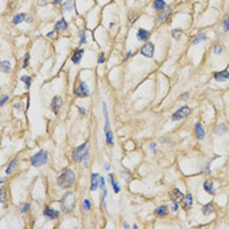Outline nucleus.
Here are the masks:
<instances>
[{
	"instance_id": "9",
	"label": "nucleus",
	"mask_w": 229,
	"mask_h": 229,
	"mask_svg": "<svg viewBox=\"0 0 229 229\" xmlns=\"http://www.w3.org/2000/svg\"><path fill=\"white\" fill-rule=\"evenodd\" d=\"M213 79L216 81H227L229 79V71H220V72H215L213 73Z\"/></svg>"
},
{
	"instance_id": "40",
	"label": "nucleus",
	"mask_w": 229,
	"mask_h": 229,
	"mask_svg": "<svg viewBox=\"0 0 229 229\" xmlns=\"http://www.w3.org/2000/svg\"><path fill=\"white\" fill-rule=\"evenodd\" d=\"M103 60H105V55H103V53H101L98 58V63H103Z\"/></svg>"
},
{
	"instance_id": "22",
	"label": "nucleus",
	"mask_w": 229,
	"mask_h": 229,
	"mask_svg": "<svg viewBox=\"0 0 229 229\" xmlns=\"http://www.w3.org/2000/svg\"><path fill=\"white\" fill-rule=\"evenodd\" d=\"M155 213L157 216H165L168 213V207L166 206H161V207H158L157 209L155 211Z\"/></svg>"
},
{
	"instance_id": "15",
	"label": "nucleus",
	"mask_w": 229,
	"mask_h": 229,
	"mask_svg": "<svg viewBox=\"0 0 229 229\" xmlns=\"http://www.w3.org/2000/svg\"><path fill=\"white\" fill-rule=\"evenodd\" d=\"M100 185V178H98V174L97 173H93L92 174V183H90V190L94 191L97 190V187H98Z\"/></svg>"
},
{
	"instance_id": "39",
	"label": "nucleus",
	"mask_w": 229,
	"mask_h": 229,
	"mask_svg": "<svg viewBox=\"0 0 229 229\" xmlns=\"http://www.w3.org/2000/svg\"><path fill=\"white\" fill-rule=\"evenodd\" d=\"M29 208H30V204L27 203V204H25V206L22 207V208H21V212H26V211L29 209Z\"/></svg>"
},
{
	"instance_id": "25",
	"label": "nucleus",
	"mask_w": 229,
	"mask_h": 229,
	"mask_svg": "<svg viewBox=\"0 0 229 229\" xmlns=\"http://www.w3.org/2000/svg\"><path fill=\"white\" fill-rule=\"evenodd\" d=\"M222 29H224V32H228L229 30V13H227L224 16V20H222Z\"/></svg>"
},
{
	"instance_id": "46",
	"label": "nucleus",
	"mask_w": 229,
	"mask_h": 229,
	"mask_svg": "<svg viewBox=\"0 0 229 229\" xmlns=\"http://www.w3.org/2000/svg\"><path fill=\"white\" fill-rule=\"evenodd\" d=\"M79 111H80L81 114H84V113H85V109H82V108H79Z\"/></svg>"
},
{
	"instance_id": "45",
	"label": "nucleus",
	"mask_w": 229,
	"mask_h": 229,
	"mask_svg": "<svg viewBox=\"0 0 229 229\" xmlns=\"http://www.w3.org/2000/svg\"><path fill=\"white\" fill-rule=\"evenodd\" d=\"M4 196H5V195H4V191H1V203H4Z\"/></svg>"
},
{
	"instance_id": "24",
	"label": "nucleus",
	"mask_w": 229,
	"mask_h": 229,
	"mask_svg": "<svg viewBox=\"0 0 229 229\" xmlns=\"http://www.w3.org/2000/svg\"><path fill=\"white\" fill-rule=\"evenodd\" d=\"M25 16L26 14H24V13H20V14H16V16L13 17V24H20V22H22V21H25Z\"/></svg>"
},
{
	"instance_id": "32",
	"label": "nucleus",
	"mask_w": 229,
	"mask_h": 229,
	"mask_svg": "<svg viewBox=\"0 0 229 229\" xmlns=\"http://www.w3.org/2000/svg\"><path fill=\"white\" fill-rule=\"evenodd\" d=\"M16 164H17V160H13V161H12V163L9 164V166L7 168V173H11L12 170H13V168L16 166Z\"/></svg>"
},
{
	"instance_id": "30",
	"label": "nucleus",
	"mask_w": 229,
	"mask_h": 229,
	"mask_svg": "<svg viewBox=\"0 0 229 229\" xmlns=\"http://www.w3.org/2000/svg\"><path fill=\"white\" fill-rule=\"evenodd\" d=\"M72 8H73L72 0H69V1H67V3H64V4H63V9H64V11H72Z\"/></svg>"
},
{
	"instance_id": "14",
	"label": "nucleus",
	"mask_w": 229,
	"mask_h": 229,
	"mask_svg": "<svg viewBox=\"0 0 229 229\" xmlns=\"http://www.w3.org/2000/svg\"><path fill=\"white\" fill-rule=\"evenodd\" d=\"M203 189L206 192H208L209 195H213L215 194V190H213V182L211 181V179H207V181H204L203 183Z\"/></svg>"
},
{
	"instance_id": "49",
	"label": "nucleus",
	"mask_w": 229,
	"mask_h": 229,
	"mask_svg": "<svg viewBox=\"0 0 229 229\" xmlns=\"http://www.w3.org/2000/svg\"><path fill=\"white\" fill-rule=\"evenodd\" d=\"M54 35V32H51V33H48V34H47V37H53Z\"/></svg>"
},
{
	"instance_id": "28",
	"label": "nucleus",
	"mask_w": 229,
	"mask_h": 229,
	"mask_svg": "<svg viewBox=\"0 0 229 229\" xmlns=\"http://www.w3.org/2000/svg\"><path fill=\"white\" fill-rule=\"evenodd\" d=\"M21 81L25 82V87L26 88H30V84H32V79L29 76H21Z\"/></svg>"
},
{
	"instance_id": "47",
	"label": "nucleus",
	"mask_w": 229,
	"mask_h": 229,
	"mask_svg": "<svg viewBox=\"0 0 229 229\" xmlns=\"http://www.w3.org/2000/svg\"><path fill=\"white\" fill-rule=\"evenodd\" d=\"M105 169H106V170H109V169H110V165H109V164H106V165H105Z\"/></svg>"
},
{
	"instance_id": "19",
	"label": "nucleus",
	"mask_w": 229,
	"mask_h": 229,
	"mask_svg": "<svg viewBox=\"0 0 229 229\" xmlns=\"http://www.w3.org/2000/svg\"><path fill=\"white\" fill-rule=\"evenodd\" d=\"M153 8L156 11H164L166 8V4H165L164 0H155L153 1Z\"/></svg>"
},
{
	"instance_id": "42",
	"label": "nucleus",
	"mask_w": 229,
	"mask_h": 229,
	"mask_svg": "<svg viewBox=\"0 0 229 229\" xmlns=\"http://www.w3.org/2000/svg\"><path fill=\"white\" fill-rule=\"evenodd\" d=\"M7 100H8V96H5V97H3V98H1V102H0V105H4V103L5 102H7Z\"/></svg>"
},
{
	"instance_id": "35",
	"label": "nucleus",
	"mask_w": 229,
	"mask_h": 229,
	"mask_svg": "<svg viewBox=\"0 0 229 229\" xmlns=\"http://www.w3.org/2000/svg\"><path fill=\"white\" fill-rule=\"evenodd\" d=\"M84 208L85 209H90V203L88 199H84Z\"/></svg>"
},
{
	"instance_id": "48",
	"label": "nucleus",
	"mask_w": 229,
	"mask_h": 229,
	"mask_svg": "<svg viewBox=\"0 0 229 229\" xmlns=\"http://www.w3.org/2000/svg\"><path fill=\"white\" fill-rule=\"evenodd\" d=\"M130 56H131V51H128L127 55H126V59H127V58H130Z\"/></svg>"
},
{
	"instance_id": "12",
	"label": "nucleus",
	"mask_w": 229,
	"mask_h": 229,
	"mask_svg": "<svg viewBox=\"0 0 229 229\" xmlns=\"http://www.w3.org/2000/svg\"><path fill=\"white\" fill-rule=\"evenodd\" d=\"M67 27H68V24H67V21L64 20V18H60V20L56 21V24H55V30H56V32H64V30H67Z\"/></svg>"
},
{
	"instance_id": "50",
	"label": "nucleus",
	"mask_w": 229,
	"mask_h": 229,
	"mask_svg": "<svg viewBox=\"0 0 229 229\" xmlns=\"http://www.w3.org/2000/svg\"><path fill=\"white\" fill-rule=\"evenodd\" d=\"M55 3H56V4H59V3H62V0H55Z\"/></svg>"
},
{
	"instance_id": "36",
	"label": "nucleus",
	"mask_w": 229,
	"mask_h": 229,
	"mask_svg": "<svg viewBox=\"0 0 229 229\" xmlns=\"http://www.w3.org/2000/svg\"><path fill=\"white\" fill-rule=\"evenodd\" d=\"M100 186H101V189H105V179H103V177H100Z\"/></svg>"
},
{
	"instance_id": "43",
	"label": "nucleus",
	"mask_w": 229,
	"mask_h": 229,
	"mask_svg": "<svg viewBox=\"0 0 229 229\" xmlns=\"http://www.w3.org/2000/svg\"><path fill=\"white\" fill-rule=\"evenodd\" d=\"M149 147H151V151L152 152H156V143H151V145H149Z\"/></svg>"
},
{
	"instance_id": "33",
	"label": "nucleus",
	"mask_w": 229,
	"mask_h": 229,
	"mask_svg": "<svg viewBox=\"0 0 229 229\" xmlns=\"http://www.w3.org/2000/svg\"><path fill=\"white\" fill-rule=\"evenodd\" d=\"M213 51H215L216 55L221 54V53H222V46H221V45H216L215 47H213Z\"/></svg>"
},
{
	"instance_id": "7",
	"label": "nucleus",
	"mask_w": 229,
	"mask_h": 229,
	"mask_svg": "<svg viewBox=\"0 0 229 229\" xmlns=\"http://www.w3.org/2000/svg\"><path fill=\"white\" fill-rule=\"evenodd\" d=\"M140 53L142 55H144L147 58H152L153 56V53H155V46L152 42H147V43L140 48Z\"/></svg>"
},
{
	"instance_id": "4",
	"label": "nucleus",
	"mask_w": 229,
	"mask_h": 229,
	"mask_svg": "<svg viewBox=\"0 0 229 229\" xmlns=\"http://www.w3.org/2000/svg\"><path fill=\"white\" fill-rule=\"evenodd\" d=\"M47 163V153L45 151H39L32 157V165L33 166H42Z\"/></svg>"
},
{
	"instance_id": "1",
	"label": "nucleus",
	"mask_w": 229,
	"mask_h": 229,
	"mask_svg": "<svg viewBox=\"0 0 229 229\" xmlns=\"http://www.w3.org/2000/svg\"><path fill=\"white\" fill-rule=\"evenodd\" d=\"M75 178H76L75 173H73L71 169H67L58 177V185H59L60 187H63V189H68L73 185Z\"/></svg>"
},
{
	"instance_id": "41",
	"label": "nucleus",
	"mask_w": 229,
	"mask_h": 229,
	"mask_svg": "<svg viewBox=\"0 0 229 229\" xmlns=\"http://www.w3.org/2000/svg\"><path fill=\"white\" fill-rule=\"evenodd\" d=\"M178 209V203L177 202H173V204H172V211H177Z\"/></svg>"
},
{
	"instance_id": "5",
	"label": "nucleus",
	"mask_w": 229,
	"mask_h": 229,
	"mask_svg": "<svg viewBox=\"0 0 229 229\" xmlns=\"http://www.w3.org/2000/svg\"><path fill=\"white\" fill-rule=\"evenodd\" d=\"M190 113H191L190 108H187V106H183V108H181L179 110H177V111L174 113L172 119H173V121H181V119L189 117V115H190Z\"/></svg>"
},
{
	"instance_id": "21",
	"label": "nucleus",
	"mask_w": 229,
	"mask_h": 229,
	"mask_svg": "<svg viewBox=\"0 0 229 229\" xmlns=\"http://www.w3.org/2000/svg\"><path fill=\"white\" fill-rule=\"evenodd\" d=\"M0 68H1L3 72H9V71H11V68H12L11 62H8V60H4V62H1V64H0Z\"/></svg>"
},
{
	"instance_id": "6",
	"label": "nucleus",
	"mask_w": 229,
	"mask_h": 229,
	"mask_svg": "<svg viewBox=\"0 0 229 229\" xmlns=\"http://www.w3.org/2000/svg\"><path fill=\"white\" fill-rule=\"evenodd\" d=\"M75 94L77 97H88L89 96V88L84 81H81L77 87L75 88Z\"/></svg>"
},
{
	"instance_id": "10",
	"label": "nucleus",
	"mask_w": 229,
	"mask_h": 229,
	"mask_svg": "<svg viewBox=\"0 0 229 229\" xmlns=\"http://www.w3.org/2000/svg\"><path fill=\"white\" fill-rule=\"evenodd\" d=\"M45 216L46 217H48V219H51V220H54V219H56L58 216H59V212H58L56 209L51 208V207H46L45 208Z\"/></svg>"
},
{
	"instance_id": "38",
	"label": "nucleus",
	"mask_w": 229,
	"mask_h": 229,
	"mask_svg": "<svg viewBox=\"0 0 229 229\" xmlns=\"http://www.w3.org/2000/svg\"><path fill=\"white\" fill-rule=\"evenodd\" d=\"M27 62H29V54H26L25 55V60H24V68H26V67H27Z\"/></svg>"
},
{
	"instance_id": "37",
	"label": "nucleus",
	"mask_w": 229,
	"mask_h": 229,
	"mask_svg": "<svg viewBox=\"0 0 229 229\" xmlns=\"http://www.w3.org/2000/svg\"><path fill=\"white\" fill-rule=\"evenodd\" d=\"M25 22H27V24L33 22V17L30 16V14H26V16H25Z\"/></svg>"
},
{
	"instance_id": "8",
	"label": "nucleus",
	"mask_w": 229,
	"mask_h": 229,
	"mask_svg": "<svg viewBox=\"0 0 229 229\" xmlns=\"http://www.w3.org/2000/svg\"><path fill=\"white\" fill-rule=\"evenodd\" d=\"M62 103H63L62 97H59V96L54 97L53 103H51V109H53V111L55 113V114H58V113H59V109L62 108Z\"/></svg>"
},
{
	"instance_id": "11",
	"label": "nucleus",
	"mask_w": 229,
	"mask_h": 229,
	"mask_svg": "<svg viewBox=\"0 0 229 229\" xmlns=\"http://www.w3.org/2000/svg\"><path fill=\"white\" fill-rule=\"evenodd\" d=\"M170 199H172V202H179L183 199V194L178 189H173L172 192H170Z\"/></svg>"
},
{
	"instance_id": "18",
	"label": "nucleus",
	"mask_w": 229,
	"mask_h": 229,
	"mask_svg": "<svg viewBox=\"0 0 229 229\" xmlns=\"http://www.w3.org/2000/svg\"><path fill=\"white\" fill-rule=\"evenodd\" d=\"M137 38H139L140 41H147V39L149 38V32L145 29H139L137 30Z\"/></svg>"
},
{
	"instance_id": "20",
	"label": "nucleus",
	"mask_w": 229,
	"mask_h": 229,
	"mask_svg": "<svg viewBox=\"0 0 229 229\" xmlns=\"http://www.w3.org/2000/svg\"><path fill=\"white\" fill-rule=\"evenodd\" d=\"M102 109H103V115H105V119H106V123H105V132L109 130V126H110V122H109V114H108V108H106V103L102 102Z\"/></svg>"
},
{
	"instance_id": "16",
	"label": "nucleus",
	"mask_w": 229,
	"mask_h": 229,
	"mask_svg": "<svg viewBox=\"0 0 229 229\" xmlns=\"http://www.w3.org/2000/svg\"><path fill=\"white\" fill-rule=\"evenodd\" d=\"M195 134H196V136L199 140H203L204 136H206V132H204V130H203V127H202L200 123L195 124Z\"/></svg>"
},
{
	"instance_id": "26",
	"label": "nucleus",
	"mask_w": 229,
	"mask_h": 229,
	"mask_svg": "<svg viewBox=\"0 0 229 229\" xmlns=\"http://www.w3.org/2000/svg\"><path fill=\"white\" fill-rule=\"evenodd\" d=\"M106 143L109 145H114V139H113V132L111 131H106Z\"/></svg>"
},
{
	"instance_id": "23",
	"label": "nucleus",
	"mask_w": 229,
	"mask_h": 229,
	"mask_svg": "<svg viewBox=\"0 0 229 229\" xmlns=\"http://www.w3.org/2000/svg\"><path fill=\"white\" fill-rule=\"evenodd\" d=\"M207 39V35L204 34V33H202V34H199V35H196L194 38V41H192V43L194 45H198V43H200L202 41H206Z\"/></svg>"
},
{
	"instance_id": "27",
	"label": "nucleus",
	"mask_w": 229,
	"mask_h": 229,
	"mask_svg": "<svg viewBox=\"0 0 229 229\" xmlns=\"http://www.w3.org/2000/svg\"><path fill=\"white\" fill-rule=\"evenodd\" d=\"M109 178H110V182H111V186H113V189H114V191L115 192H119V190H121V189H119L118 183L114 181V176H113V174H110Z\"/></svg>"
},
{
	"instance_id": "44",
	"label": "nucleus",
	"mask_w": 229,
	"mask_h": 229,
	"mask_svg": "<svg viewBox=\"0 0 229 229\" xmlns=\"http://www.w3.org/2000/svg\"><path fill=\"white\" fill-rule=\"evenodd\" d=\"M186 98H189V93H183V96H182V100H186Z\"/></svg>"
},
{
	"instance_id": "29",
	"label": "nucleus",
	"mask_w": 229,
	"mask_h": 229,
	"mask_svg": "<svg viewBox=\"0 0 229 229\" xmlns=\"http://www.w3.org/2000/svg\"><path fill=\"white\" fill-rule=\"evenodd\" d=\"M185 206H186V207H191V206H192V195H191V194H187V195H186Z\"/></svg>"
},
{
	"instance_id": "17",
	"label": "nucleus",
	"mask_w": 229,
	"mask_h": 229,
	"mask_svg": "<svg viewBox=\"0 0 229 229\" xmlns=\"http://www.w3.org/2000/svg\"><path fill=\"white\" fill-rule=\"evenodd\" d=\"M213 209H215V208H213V206L211 203L206 204V206L202 207V213H203L204 216H209V215H212V213H213Z\"/></svg>"
},
{
	"instance_id": "2",
	"label": "nucleus",
	"mask_w": 229,
	"mask_h": 229,
	"mask_svg": "<svg viewBox=\"0 0 229 229\" xmlns=\"http://www.w3.org/2000/svg\"><path fill=\"white\" fill-rule=\"evenodd\" d=\"M75 204H76V196H75V194H72V192H67V194L63 196V199L60 200L62 209L66 213L71 212V211L75 208Z\"/></svg>"
},
{
	"instance_id": "3",
	"label": "nucleus",
	"mask_w": 229,
	"mask_h": 229,
	"mask_svg": "<svg viewBox=\"0 0 229 229\" xmlns=\"http://www.w3.org/2000/svg\"><path fill=\"white\" fill-rule=\"evenodd\" d=\"M88 156H89V151H88V145L87 144H81L80 147H77V148L72 152V158L75 161L85 160V163H87Z\"/></svg>"
},
{
	"instance_id": "34",
	"label": "nucleus",
	"mask_w": 229,
	"mask_h": 229,
	"mask_svg": "<svg viewBox=\"0 0 229 229\" xmlns=\"http://www.w3.org/2000/svg\"><path fill=\"white\" fill-rule=\"evenodd\" d=\"M85 42H87V38H85V32H82L81 35H80V42H79V43L82 45V43H85Z\"/></svg>"
},
{
	"instance_id": "13",
	"label": "nucleus",
	"mask_w": 229,
	"mask_h": 229,
	"mask_svg": "<svg viewBox=\"0 0 229 229\" xmlns=\"http://www.w3.org/2000/svg\"><path fill=\"white\" fill-rule=\"evenodd\" d=\"M82 55H84V50L77 48L72 55V63L73 64H79L80 63V60H81V58H82Z\"/></svg>"
},
{
	"instance_id": "31",
	"label": "nucleus",
	"mask_w": 229,
	"mask_h": 229,
	"mask_svg": "<svg viewBox=\"0 0 229 229\" xmlns=\"http://www.w3.org/2000/svg\"><path fill=\"white\" fill-rule=\"evenodd\" d=\"M172 35H173L174 39H179V38H181V35H182V32L179 29H174L172 32Z\"/></svg>"
}]
</instances>
